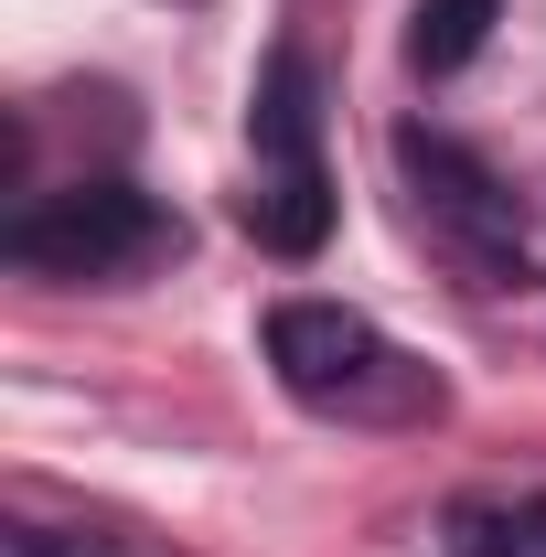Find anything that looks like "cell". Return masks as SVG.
<instances>
[{"label":"cell","instance_id":"1","mask_svg":"<svg viewBox=\"0 0 546 557\" xmlns=\"http://www.w3.org/2000/svg\"><path fill=\"white\" fill-rule=\"evenodd\" d=\"M269 364L311 418H343V429H418V418L450 408V386L408 344H386L364 311H343V300H278Z\"/></svg>","mask_w":546,"mask_h":557},{"label":"cell","instance_id":"2","mask_svg":"<svg viewBox=\"0 0 546 557\" xmlns=\"http://www.w3.org/2000/svg\"><path fill=\"white\" fill-rule=\"evenodd\" d=\"M397 172H408V205H418V236L472 278V289H514L525 278V214L514 194L482 172L461 139L439 129H397Z\"/></svg>","mask_w":546,"mask_h":557},{"label":"cell","instance_id":"3","mask_svg":"<svg viewBox=\"0 0 546 557\" xmlns=\"http://www.w3.org/2000/svg\"><path fill=\"white\" fill-rule=\"evenodd\" d=\"M0 247H11V269H33V278H129L172 247V214L150 205L139 183H65V194L11 214Z\"/></svg>","mask_w":546,"mask_h":557},{"label":"cell","instance_id":"4","mask_svg":"<svg viewBox=\"0 0 546 557\" xmlns=\"http://www.w3.org/2000/svg\"><path fill=\"white\" fill-rule=\"evenodd\" d=\"M247 225L278 258H311L333 236V172H322V129H311V65L278 54L269 86H258V194H247Z\"/></svg>","mask_w":546,"mask_h":557},{"label":"cell","instance_id":"5","mask_svg":"<svg viewBox=\"0 0 546 557\" xmlns=\"http://www.w3.org/2000/svg\"><path fill=\"white\" fill-rule=\"evenodd\" d=\"M439 557H546V493H472L439 515Z\"/></svg>","mask_w":546,"mask_h":557},{"label":"cell","instance_id":"6","mask_svg":"<svg viewBox=\"0 0 546 557\" xmlns=\"http://www.w3.org/2000/svg\"><path fill=\"white\" fill-rule=\"evenodd\" d=\"M493 11H504V0H418L408 65H418V75H461V65L482 54V33H493Z\"/></svg>","mask_w":546,"mask_h":557},{"label":"cell","instance_id":"7","mask_svg":"<svg viewBox=\"0 0 546 557\" xmlns=\"http://www.w3.org/2000/svg\"><path fill=\"white\" fill-rule=\"evenodd\" d=\"M22 557H150V547L108 536V525H22Z\"/></svg>","mask_w":546,"mask_h":557}]
</instances>
